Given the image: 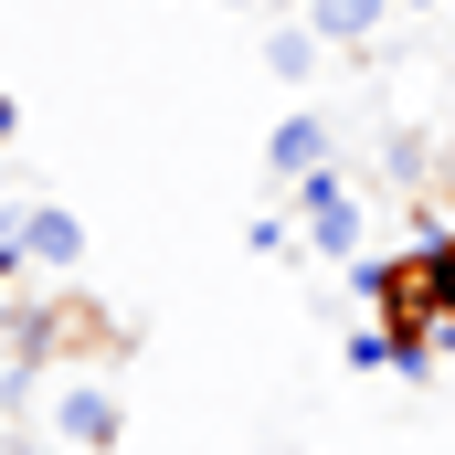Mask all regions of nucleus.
<instances>
[{
  "instance_id": "obj_1",
  "label": "nucleus",
  "mask_w": 455,
  "mask_h": 455,
  "mask_svg": "<svg viewBox=\"0 0 455 455\" xmlns=\"http://www.w3.org/2000/svg\"><path fill=\"white\" fill-rule=\"evenodd\" d=\"M286 212L307 223V243H318V254H339V265H360V254H371V212L349 202V180H339V170H307Z\"/></svg>"
},
{
  "instance_id": "obj_2",
  "label": "nucleus",
  "mask_w": 455,
  "mask_h": 455,
  "mask_svg": "<svg viewBox=\"0 0 455 455\" xmlns=\"http://www.w3.org/2000/svg\"><path fill=\"white\" fill-rule=\"evenodd\" d=\"M116 435H127V413H116L107 381H96V371H53V445H75V455H116Z\"/></svg>"
},
{
  "instance_id": "obj_3",
  "label": "nucleus",
  "mask_w": 455,
  "mask_h": 455,
  "mask_svg": "<svg viewBox=\"0 0 455 455\" xmlns=\"http://www.w3.org/2000/svg\"><path fill=\"white\" fill-rule=\"evenodd\" d=\"M11 223H21L32 275H75V265H85V223H75L64 202H11Z\"/></svg>"
},
{
  "instance_id": "obj_4",
  "label": "nucleus",
  "mask_w": 455,
  "mask_h": 455,
  "mask_svg": "<svg viewBox=\"0 0 455 455\" xmlns=\"http://www.w3.org/2000/svg\"><path fill=\"white\" fill-rule=\"evenodd\" d=\"M265 170H275V180L329 170V116H318V107H286V116H275V138H265Z\"/></svg>"
},
{
  "instance_id": "obj_5",
  "label": "nucleus",
  "mask_w": 455,
  "mask_h": 455,
  "mask_svg": "<svg viewBox=\"0 0 455 455\" xmlns=\"http://www.w3.org/2000/svg\"><path fill=\"white\" fill-rule=\"evenodd\" d=\"M307 21H318V43H329V53H381L392 0H307Z\"/></svg>"
},
{
  "instance_id": "obj_6",
  "label": "nucleus",
  "mask_w": 455,
  "mask_h": 455,
  "mask_svg": "<svg viewBox=\"0 0 455 455\" xmlns=\"http://www.w3.org/2000/svg\"><path fill=\"white\" fill-rule=\"evenodd\" d=\"M318 53H329V43H318V21H307V11H275V32H265V75H275V85H307V75H318Z\"/></svg>"
},
{
  "instance_id": "obj_7",
  "label": "nucleus",
  "mask_w": 455,
  "mask_h": 455,
  "mask_svg": "<svg viewBox=\"0 0 455 455\" xmlns=\"http://www.w3.org/2000/svg\"><path fill=\"white\" fill-rule=\"evenodd\" d=\"M381 170L424 191V170H435V138H424V127H403V138H381Z\"/></svg>"
},
{
  "instance_id": "obj_8",
  "label": "nucleus",
  "mask_w": 455,
  "mask_h": 455,
  "mask_svg": "<svg viewBox=\"0 0 455 455\" xmlns=\"http://www.w3.org/2000/svg\"><path fill=\"white\" fill-rule=\"evenodd\" d=\"M349 371H392V329H349Z\"/></svg>"
},
{
  "instance_id": "obj_9",
  "label": "nucleus",
  "mask_w": 455,
  "mask_h": 455,
  "mask_svg": "<svg viewBox=\"0 0 455 455\" xmlns=\"http://www.w3.org/2000/svg\"><path fill=\"white\" fill-rule=\"evenodd\" d=\"M243 243H254V254H286V243H297V223H286V212H254V223H243Z\"/></svg>"
},
{
  "instance_id": "obj_10",
  "label": "nucleus",
  "mask_w": 455,
  "mask_h": 455,
  "mask_svg": "<svg viewBox=\"0 0 455 455\" xmlns=\"http://www.w3.org/2000/svg\"><path fill=\"white\" fill-rule=\"evenodd\" d=\"M392 11H413V21H435V11H455V0H392Z\"/></svg>"
},
{
  "instance_id": "obj_11",
  "label": "nucleus",
  "mask_w": 455,
  "mask_h": 455,
  "mask_svg": "<svg viewBox=\"0 0 455 455\" xmlns=\"http://www.w3.org/2000/svg\"><path fill=\"white\" fill-rule=\"evenodd\" d=\"M11 138H21V107H11V96H0V148H11Z\"/></svg>"
},
{
  "instance_id": "obj_12",
  "label": "nucleus",
  "mask_w": 455,
  "mask_h": 455,
  "mask_svg": "<svg viewBox=\"0 0 455 455\" xmlns=\"http://www.w3.org/2000/svg\"><path fill=\"white\" fill-rule=\"evenodd\" d=\"M435 349H445V360H455V318H445V329H435Z\"/></svg>"
},
{
  "instance_id": "obj_13",
  "label": "nucleus",
  "mask_w": 455,
  "mask_h": 455,
  "mask_svg": "<svg viewBox=\"0 0 455 455\" xmlns=\"http://www.w3.org/2000/svg\"><path fill=\"white\" fill-rule=\"evenodd\" d=\"M0 455H32V445H21V435H0Z\"/></svg>"
},
{
  "instance_id": "obj_14",
  "label": "nucleus",
  "mask_w": 455,
  "mask_h": 455,
  "mask_svg": "<svg viewBox=\"0 0 455 455\" xmlns=\"http://www.w3.org/2000/svg\"><path fill=\"white\" fill-rule=\"evenodd\" d=\"M223 11H265V0H223Z\"/></svg>"
},
{
  "instance_id": "obj_15",
  "label": "nucleus",
  "mask_w": 455,
  "mask_h": 455,
  "mask_svg": "<svg viewBox=\"0 0 455 455\" xmlns=\"http://www.w3.org/2000/svg\"><path fill=\"white\" fill-rule=\"evenodd\" d=\"M275 11H307V0H275Z\"/></svg>"
}]
</instances>
